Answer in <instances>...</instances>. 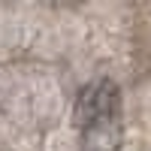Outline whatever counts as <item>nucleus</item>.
Instances as JSON below:
<instances>
[{"instance_id":"obj_2","label":"nucleus","mask_w":151,"mask_h":151,"mask_svg":"<svg viewBox=\"0 0 151 151\" xmlns=\"http://www.w3.org/2000/svg\"><path fill=\"white\" fill-rule=\"evenodd\" d=\"M118 148H121V121L82 130V151H118Z\"/></svg>"},{"instance_id":"obj_1","label":"nucleus","mask_w":151,"mask_h":151,"mask_svg":"<svg viewBox=\"0 0 151 151\" xmlns=\"http://www.w3.org/2000/svg\"><path fill=\"white\" fill-rule=\"evenodd\" d=\"M73 118H76L79 130H91L97 124L121 121V91H118V85L109 82V79L91 82L79 94V100H76Z\"/></svg>"}]
</instances>
